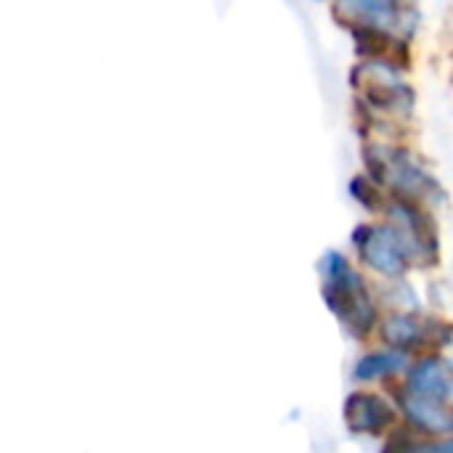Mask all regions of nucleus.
I'll return each mask as SVG.
<instances>
[{
  "label": "nucleus",
  "mask_w": 453,
  "mask_h": 453,
  "mask_svg": "<svg viewBox=\"0 0 453 453\" xmlns=\"http://www.w3.org/2000/svg\"><path fill=\"white\" fill-rule=\"evenodd\" d=\"M321 297L326 308L337 316L342 329L364 342L377 329V300L366 279L356 271V265L340 250H329L321 257Z\"/></svg>",
  "instance_id": "obj_1"
},
{
  "label": "nucleus",
  "mask_w": 453,
  "mask_h": 453,
  "mask_svg": "<svg viewBox=\"0 0 453 453\" xmlns=\"http://www.w3.org/2000/svg\"><path fill=\"white\" fill-rule=\"evenodd\" d=\"M382 218L388 223H393L395 231L401 234L414 268L438 265V260H441V239H438L435 218H433L427 204L390 194Z\"/></svg>",
  "instance_id": "obj_2"
},
{
  "label": "nucleus",
  "mask_w": 453,
  "mask_h": 453,
  "mask_svg": "<svg viewBox=\"0 0 453 453\" xmlns=\"http://www.w3.org/2000/svg\"><path fill=\"white\" fill-rule=\"evenodd\" d=\"M358 260L388 281H403L414 268L409 250L393 223H358L350 234Z\"/></svg>",
  "instance_id": "obj_3"
},
{
  "label": "nucleus",
  "mask_w": 453,
  "mask_h": 453,
  "mask_svg": "<svg viewBox=\"0 0 453 453\" xmlns=\"http://www.w3.org/2000/svg\"><path fill=\"white\" fill-rule=\"evenodd\" d=\"M382 342L406 356H430L453 342V324L438 319H422L414 311H395L380 324Z\"/></svg>",
  "instance_id": "obj_4"
},
{
  "label": "nucleus",
  "mask_w": 453,
  "mask_h": 453,
  "mask_svg": "<svg viewBox=\"0 0 453 453\" xmlns=\"http://www.w3.org/2000/svg\"><path fill=\"white\" fill-rule=\"evenodd\" d=\"M342 422L350 435L358 438H382L398 427V409L380 393L353 390L342 401Z\"/></svg>",
  "instance_id": "obj_5"
},
{
  "label": "nucleus",
  "mask_w": 453,
  "mask_h": 453,
  "mask_svg": "<svg viewBox=\"0 0 453 453\" xmlns=\"http://www.w3.org/2000/svg\"><path fill=\"white\" fill-rule=\"evenodd\" d=\"M337 21L350 27H372L403 35V24L411 19V0H332ZM406 37V35H403Z\"/></svg>",
  "instance_id": "obj_6"
},
{
  "label": "nucleus",
  "mask_w": 453,
  "mask_h": 453,
  "mask_svg": "<svg viewBox=\"0 0 453 453\" xmlns=\"http://www.w3.org/2000/svg\"><path fill=\"white\" fill-rule=\"evenodd\" d=\"M401 388L409 395L453 406V364L438 353L419 356L406 369V380Z\"/></svg>",
  "instance_id": "obj_7"
},
{
  "label": "nucleus",
  "mask_w": 453,
  "mask_h": 453,
  "mask_svg": "<svg viewBox=\"0 0 453 453\" xmlns=\"http://www.w3.org/2000/svg\"><path fill=\"white\" fill-rule=\"evenodd\" d=\"M395 409L406 417L409 427L422 438H453V406L409 395L403 388L395 390Z\"/></svg>",
  "instance_id": "obj_8"
},
{
  "label": "nucleus",
  "mask_w": 453,
  "mask_h": 453,
  "mask_svg": "<svg viewBox=\"0 0 453 453\" xmlns=\"http://www.w3.org/2000/svg\"><path fill=\"white\" fill-rule=\"evenodd\" d=\"M409 366H411V356H406L401 350H393V348L369 350V353H364L353 364L350 377L356 382H382V380H390V377L403 374Z\"/></svg>",
  "instance_id": "obj_9"
},
{
  "label": "nucleus",
  "mask_w": 453,
  "mask_h": 453,
  "mask_svg": "<svg viewBox=\"0 0 453 453\" xmlns=\"http://www.w3.org/2000/svg\"><path fill=\"white\" fill-rule=\"evenodd\" d=\"M348 194H350V199H353L361 210H366V212H372V215H385V207H388V196H390V194H385V188H382L380 183H374L366 173L350 178Z\"/></svg>",
  "instance_id": "obj_10"
},
{
  "label": "nucleus",
  "mask_w": 453,
  "mask_h": 453,
  "mask_svg": "<svg viewBox=\"0 0 453 453\" xmlns=\"http://www.w3.org/2000/svg\"><path fill=\"white\" fill-rule=\"evenodd\" d=\"M313 3H332V0H313Z\"/></svg>",
  "instance_id": "obj_11"
}]
</instances>
